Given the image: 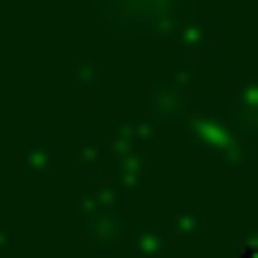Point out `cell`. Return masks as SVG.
Instances as JSON below:
<instances>
[{"label":"cell","mask_w":258,"mask_h":258,"mask_svg":"<svg viewBox=\"0 0 258 258\" xmlns=\"http://www.w3.org/2000/svg\"><path fill=\"white\" fill-rule=\"evenodd\" d=\"M237 258H258V237H249V241H245V245H241V249H237Z\"/></svg>","instance_id":"6da1fadb"}]
</instances>
